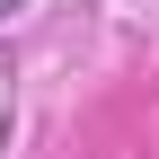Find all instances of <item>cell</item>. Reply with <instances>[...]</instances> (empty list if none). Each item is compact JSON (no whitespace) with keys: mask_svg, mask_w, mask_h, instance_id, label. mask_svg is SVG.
Instances as JSON below:
<instances>
[{"mask_svg":"<svg viewBox=\"0 0 159 159\" xmlns=\"http://www.w3.org/2000/svg\"><path fill=\"white\" fill-rule=\"evenodd\" d=\"M9 9H18V0H0V18H9Z\"/></svg>","mask_w":159,"mask_h":159,"instance_id":"6da1fadb","label":"cell"}]
</instances>
